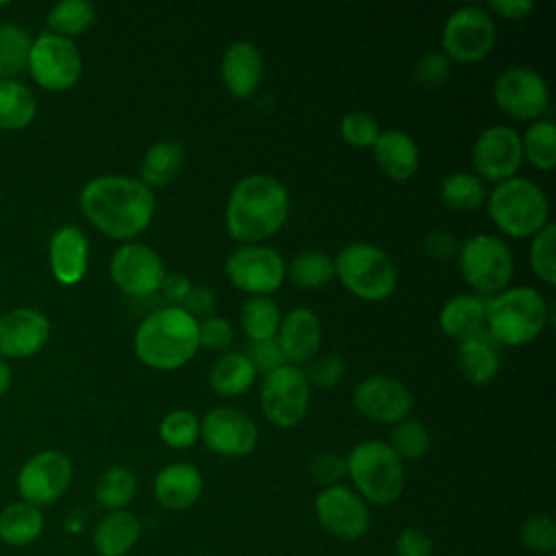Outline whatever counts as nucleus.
I'll return each mask as SVG.
<instances>
[{
  "label": "nucleus",
  "instance_id": "nucleus-1",
  "mask_svg": "<svg viewBox=\"0 0 556 556\" xmlns=\"http://www.w3.org/2000/svg\"><path fill=\"white\" fill-rule=\"evenodd\" d=\"M83 215L102 235L117 241H132L141 235L156 211V198L135 176L104 174L87 180L78 193Z\"/></svg>",
  "mask_w": 556,
  "mask_h": 556
},
{
  "label": "nucleus",
  "instance_id": "nucleus-2",
  "mask_svg": "<svg viewBox=\"0 0 556 556\" xmlns=\"http://www.w3.org/2000/svg\"><path fill=\"white\" fill-rule=\"evenodd\" d=\"M289 208V191L278 178L248 174L228 193L224 211L226 232L241 245L261 243L285 226Z\"/></svg>",
  "mask_w": 556,
  "mask_h": 556
},
{
  "label": "nucleus",
  "instance_id": "nucleus-3",
  "mask_svg": "<svg viewBox=\"0 0 556 556\" xmlns=\"http://www.w3.org/2000/svg\"><path fill=\"white\" fill-rule=\"evenodd\" d=\"M132 348L137 358L150 369H180L200 350L198 319L180 306H163L141 319Z\"/></svg>",
  "mask_w": 556,
  "mask_h": 556
},
{
  "label": "nucleus",
  "instance_id": "nucleus-4",
  "mask_svg": "<svg viewBox=\"0 0 556 556\" xmlns=\"http://www.w3.org/2000/svg\"><path fill=\"white\" fill-rule=\"evenodd\" d=\"M547 324L545 298L528 285L506 287L486 298L484 332L502 345H526L539 339Z\"/></svg>",
  "mask_w": 556,
  "mask_h": 556
},
{
  "label": "nucleus",
  "instance_id": "nucleus-5",
  "mask_svg": "<svg viewBox=\"0 0 556 556\" xmlns=\"http://www.w3.org/2000/svg\"><path fill=\"white\" fill-rule=\"evenodd\" d=\"M486 213L495 228L513 239H532L545 224H549V202L545 191L523 176L497 182L486 195Z\"/></svg>",
  "mask_w": 556,
  "mask_h": 556
},
{
  "label": "nucleus",
  "instance_id": "nucleus-6",
  "mask_svg": "<svg viewBox=\"0 0 556 556\" xmlns=\"http://www.w3.org/2000/svg\"><path fill=\"white\" fill-rule=\"evenodd\" d=\"M345 471L365 502L393 504L404 491V463L384 441L356 443L345 456Z\"/></svg>",
  "mask_w": 556,
  "mask_h": 556
},
{
  "label": "nucleus",
  "instance_id": "nucleus-7",
  "mask_svg": "<svg viewBox=\"0 0 556 556\" xmlns=\"http://www.w3.org/2000/svg\"><path fill=\"white\" fill-rule=\"evenodd\" d=\"M334 278L358 300L382 302L397 287V267L378 245L352 241L334 256Z\"/></svg>",
  "mask_w": 556,
  "mask_h": 556
},
{
  "label": "nucleus",
  "instance_id": "nucleus-8",
  "mask_svg": "<svg viewBox=\"0 0 556 556\" xmlns=\"http://www.w3.org/2000/svg\"><path fill=\"white\" fill-rule=\"evenodd\" d=\"M458 269L463 280L480 298L504 291L515 274V258L508 243L495 235H473L458 243Z\"/></svg>",
  "mask_w": 556,
  "mask_h": 556
},
{
  "label": "nucleus",
  "instance_id": "nucleus-9",
  "mask_svg": "<svg viewBox=\"0 0 556 556\" xmlns=\"http://www.w3.org/2000/svg\"><path fill=\"white\" fill-rule=\"evenodd\" d=\"M26 70L46 91H65L74 87L83 74V54L74 39L46 30L33 37Z\"/></svg>",
  "mask_w": 556,
  "mask_h": 556
},
{
  "label": "nucleus",
  "instance_id": "nucleus-10",
  "mask_svg": "<svg viewBox=\"0 0 556 556\" xmlns=\"http://www.w3.org/2000/svg\"><path fill=\"white\" fill-rule=\"evenodd\" d=\"M497 30L486 9L465 4L450 13L441 33V52L456 63H478L495 46Z\"/></svg>",
  "mask_w": 556,
  "mask_h": 556
},
{
  "label": "nucleus",
  "instance_id": "nucleus-11",
  "mask_svg": "<svg viewBox=\"0 0 556 556\" xmlns=\"http://www.w3.org/2000/svg\"><path fill=\"white\" fill-rule=\"evenodd\" d=\"M287 263L278 250L263 243H245L235 248L224 271L230 285L250 295H271L287 280Z\"/></svg>",
  "mask_w": 556,
  "mask_h": 556
},
{
  "label": "nucleus",
  "instance_id": "nucleus-12",
  "mask_svg": "<svg viewBox=\"0 0 556 556\" xmlns=\"http://www.w3.org/2000/svg\"><path fill=\"white\" fill-rule=\"evenodd\" d=\"M311 404V387L298 365H282L263 378L261 410L276 428L298 426Z\"/></svg>",
  "mask_w": 556,
  "mask_h": 556
},
{
  "label": "nucleus",
  "instance_id": "nucleus-13",
  "mask_svg": "<svg viewBox=\"0 0 556 556\" xmlns=\"http://www.w3.org/2000/svg\"><path fill=\"white\" fill-rule=\"evenodd\" d=\"M493 100L502 113L521 122H536L549 104L545 78L532 67L510 65L493 80Z\"/></svg>",
  "mask_w": 556,
  "mask_h": 556
},
{
  "label": "nucleus",
  "instance_id": "nucleus-14",
  "mask_svg": "<svg viewBox=\"0 0 556 556\" xmlns=\"http://www.w3.org/2000/svg\"><path fill=\"white\" fill-rule=\"evenodd\" d=\"M72 476L74 467L67 454L59 450L35 452L17 471L20 500L37 508L54 504L70 489Z\"/></svg>",
  "mask_w": 556,
  "mask_h": 556
},
{
  "label": "nucleus",
  "instance_id": "nucleus-15",
  "mask_svg": "<svg viewBox=\"0 0 556 556\" xmlns=\"http://www.w3.org/2000/svg\"><path fill=\"white\" fill-rule=\"evenodd\" d=\"M165 274L167 271L159 252L137 241L122 243L109 261V276L113 285L130 298L156 293Z\"/></svg>",
  "mask_w": 556,
  "mask_h": 556
},
{
  "label": "nucleus",
  "instance_id": "nucleus-16",
  "mask_svg": "<svg viewBox=\"0 0 556 556\" xmlns=\"http://www.w3.org/2000/svg\"><path fill=\"white\" fill-rule=\"evenodd\" d=\"M521 163V135L510 126H489L473 139L471 165L482 182H504L517 176Z\"/></svg>",
  "mask_w": 556,
  "mask_h": 556
},
{
  "label": "nucleus",
  "instance_id": "nucleus-17",
  "mask_svg": "<svg viewBox=\"0 0 556 556\" xmlns=\"http://www.w3.org/2000/svg\"><path fill=\"white\" fill-rule=\"evenodd\" d=\"M315 515L326 532L343 541L361 539L371 526L367 502L345 484L324 486L315 495Z\"/></svg>",
  "mask_w": 556,
  "mask_h": 556
},
{
  "label": "nucleus",
  "instance_id": "nucleus-18",
  "mask_svg": "<svg viewBox=\"0 0 556 556\" xmlns=\"http://www.w3.org/2000/svg\"><path fill=\"white\" fill-rule=\"evenodd\" d=\"M352 400L363 417L389 426L408 419L415 402L410 389L400 378L387 374H374L363 378L354 387Z\"/></svg>",
  "mask_w": 556,
  "mask_h": 556
},
{
  "label": "nucleus",
  "instance_id": "nucleus-19",
  "mask_svg": "<svg viewBox=\"0 0 556 556\" xmlns=\"http://www.w3.org/2000/svg\"><path fill=\"white\" fill-rule=\"evenodd\" d=\"M200 439L213 454L237 458L256 447L258 426L239 408L217 406L200 419Z\"/></svg>",
  "mask_w": 556,
  "mask_h": 556
},
{
  "label": "nucleus",
  "instance_id": "nucleus-20",
  "mask_svg": "<svg viewBox=\"0 0 556 556\" xmlns=\"http://www.w3.org/2000/svg\"><path fill=\"white\" fill-rule=\"evenodd\" d=\"M50 339L48 317L33 306H20L0 317V358H30Z\"/></svg>",
  "mask_w": 556,
  "mask_h": 556
},
{
  "label": "nucleus",
  "instance_id": "nucleus-21",
  "mask_svg": "<svg viewBox=\"0 0 556 556\" xmlns=\"http://www.w3.org/2000/svg\"><path fill=\"white\" fill-rule=\"evenodd\" d=\"M276 341L289 365L308 363L321 345V321L308 306H293L280 319Z\"/></svg>",
  "mask_w": 556,
  "mask_h": 556
},
{
  "label": "nucleus",
  "instance_id": "nucleus-22",
  "mask_svg": "<svg viewBox=\"0 0 556 556\" xmlns=\"http://www.w3.org/2000/svg\"><path fill=\"white\" fill-rule=\"evenodd\" d=\"M48 263L54 280L63 287L78 285L89 267V239L78 226H61L52 232Z\"/></svg>",
  "mask_w": 556,
  "mask_h": 556
},
{
  "label": "nucleus",
  "instance_id": "nucleus-23",
  "mask_svg": "<svg viewBox=\"0 0 556 556\" xmlns=\"http://www.w3.org/2000/svg\"><path fill=\"white\" fill-rule=\"evenodd\" d=\"M263 56L250 41H232L219 61V76L230 96L245 100L252 98L263 83Z\"/></svg>",
  "mask_w": 556,
  "mask_h": 556
},
{
  "label": "nucleus",
  "instance_id": "nucleus-24",
  "mask_svg": "<svg viewBox=\"0 0 556 556\" xmlns=\"http://www.w3.org/2000/svg\"><path fill=\"white\" fill-rule=\"evenodd\" d=\"M371 152L378 169L391 180H410L419 169V146L406 130H382L371 146Z\"/></svg>",
  "mask_w": 556,
  "mask_h": 556
},
{
  "label": "nucleus",
  "instance_id": "nucleus-25",
  "mask_svg": "<svg viewBox=\"0 0 556 556\" xmlns=\"http://www.w3.org/2000/svg\"><path fill=\"white\" fill-rule=\"evenodd\" d=\"M202 473L191 463H172L163 467L152 484L156 502L169 510H185L193 506L202 495Z\"/></svg>",
  "mask_w": 556,
  "mask_h": 556
},
{
  "label": "nucleus",
  "instance_id": "nucleus-26",
  "mask_svg": "<svg viewBox=\"0 0 556 556\" xmlns=\"http://www.w3.org/2000/svg\"><path fill=\"white\" fill-rule=\"evenodd\" d=\"M486 298L476 293H458L450 298L439 311V328L458 343L484 332Z\"/></svg>",
  "mask_w": 556,
  "mask_h": 556
},
{
  "label": "nucleus",
  "instance_id": "nucleus-27",
  "mask_svg": "<svg viewBox=\"0 0 556 556\" xmlns=\"http://www.w3.org/2000/svg\"><path fill=\"white\" fill-rule=\"evenodd\" d=\"M456 363L460 376L473 387H486L500 374V350L497 343L486 334H476L458 343Z\"/></svg>",
  "mask_w": 556,
  "mask_h": 556
},
{
  "label": "nucleus",
  "instance_id": "nucleus-28",
  "mask_svg": "<svg viewBox=\"0 0 556 556\" xmlns=\"http://www.w3.org/2000/svg\"><path fill=\"white\" fill-rule=\"evenodd\" d=\"M141 536L139 519L128 510L106 513L93 530V549L98 556H124Z\"/></svg>",
  "mask_w": 556,
  "mask_h": 556
},
{
  "label": "nucleus",
  "instance_id": "nucleus-29",
  "mask_svg": "<svg viewBox=\"0 0 556 556\" xmlns=\"http://www.w3.org/2000/svg\"><path fill=\"white\" fill-rule=\"evenodd\" d=\"M46 519L41 508L28 502H11L0 510V541L9 547H26L43 532Z\"/></svg>",
  "mask_w": 556,
  "mask_h": 556
},
{
  "label": "nucleus",
  "instance_id": "nucleus-30",
  "mask_svg": "<svg viewBox=\"0 0 556 556\" xmlns=\"http://www.w3.org/2000/svg\"><path fill=\"white\" fill-rule=\"evenodd\" d=\"M254 380L256 369L245 352H224L208 371V384L222 397L243 395Z\"/></svg>",
  "mask_w": 556,
  "mask_h": 556
},
{
  "label": "nucleus",
  "instance_id": "nucleus-31",
  "mask_svg": "<svg viewBox=\"0 0 556 556\" xmlns=\"http://www.w3.org/2000/svg\"><path fill=\"white\" fill-rule=\"evenodd\" d=\"M185 165V148L176 141H156L152 143L141 159L139 180L154 189L165 187L178 178Z\"/></svg>",
  "mask_w": 556,
  "mask_h": 556
},
{
  "label": "nucleus",
  "instance_id": "nucleus-32",
  "mask_svg": "<svg viewBox=\"0 0 556 556\" xmlns=\"http://www.w3.org/2000/svg\"><path fill=\"white\" fill-rule=\"evenodd\" d=\"M282 313L271 295H250L239 311V324L250 343L276 339Z\"/></svg>",
  "mask_w": 556,
  "mask_h": 556
},
{
  "label": "nucleus",
  "instance_id": "nucleus-33",
  "mask_svg": "<svg viewBox=\"0 0 556 556\" xmlns=\"http://www.w3.org/2000/svg\"><path fill=\"white\" fill-rule=\"evenodd\" d=\"M37 115V98L20 80H0V130H22Z\"/></svg>",
  "mask_w": 556,
  "mask_h": 556
},
{
  "label": "nucleus",
  "instance_id": "nucleus-34",
  "mask_svg": "<svg viewBox=\"0 0 556 556\" xmlns=\"http://www.w3.org/2000/svg\"><path fill=\"white\" fill-rule=\"evenodd\" d=\"M287 278L302 289H319L334 278V258L321 250H302L287 263Z\"/></svg>",
  "mask_w": 556,
  "mask_h": 556
},
{
  "label": "nucleus",
  "instance_id": "nucleus-35",
  "mask_svg": "<svg viewBox=\"0 0 556 556\" xmlns=\"http://www.w3.org/2000/svg\"><path fill=\"white\" fill-rule=\"evenodd\" d=\"M441 202L454 213H471L486 202L484 182L469 172H454L441 182Z\"/></svg>",
  "mask_w": 556,
  "mask_h": 556
},
{
  "label": "nucleus",
  "instance_id": "nucleus-36",
  "mask_svg": "<svg viewBox=\"0 0 556 556\" xmlns=\"http://www.w3.org/2000/svg\"><path fill=\"white\" fill-rule=\"evenodd\" d=\"M96 22V7L89 0H61L56 2L46 17L48 33H54L65 39H74L91 28Z\"/></svg>",
  "mask_w": 556,
  "mask_h": 556
},
{
  "label": "nucleus",
  "instance_id": "nucleus-37",
  "mask_svg": "<svg viewBox=\"0 0 556 556\" xmlns=\"http://www.w3.org/2000/svg\"><path fill=\"white\" fill-rule=\"evenodd\" d=\"M521 154L541 172H549L556 165V126L552 119L541 117L530 122L521 137Z\"/></svg>",
  "mask_w": 556,
  "mask_h": 556
},
{
  "label": "nucleus",
  "instance_id": "nucleus-38",
  "mask_svg": "<svg viewBox=\"0 0 556 556\" xmlns=\"http://www.w3.org/2000/svg\"><path fill=\"white\" fill-rule=\"evenodd\" d=\"M33 37L20 24H0V80H17L26 70Z\"/></svg>",
  "mask_w": 556,
  "mask_h": 556
},
{
  "label": "nucleus",
  "instance_id": "nucleus-39",
  "mask_svg": "<svg viewBox=\"0 0 556 556\" xmlns=\"http://www.w3.org/2000/svg\"><path fill=\"white\" fill-rule=\"evenodd\" d=\"M137 493V478L128 467L115 465L96 482V500L106 510H126Z\"/></svg>",
  "mask_w": 556,
  "mask_h": 556
},
{
  "label": "nucleus",
  "instance_id": "nucleus-40",
  "mask_svg": "<svg viewBox=\"0 0 556 556\" xmlns=\"http://www.w3.org/2000/svg\"><path fill=\"white\" fill-rule=\"evenodd\" d=\"M159 437L172 450H187L200 439V419L187 408H174L163 415Z\"/></svg>",
  "mask_w": 556,
  "mask_h": 556
},
{
  "label": "nucleus",
  "instance_id": "nucleus-41",
  "mask_svg": "<svg viewBox=\"0 0 556 556\" xmlns=\"http://www.w3.org/2000/svg\"><path fill=\"white\" fill-rule=\"evenodd\" d=\"M391 450L400 456V460H419L430 450V432L417 419H404L391 430Z\"/></svg>",
  "mask_w": 556,
  "mask_h": 556
},
{
  "label": "nucleus",
  "instance_id": "nucleus-42",
  "mask_svg": "<svg viewBox=\"0 0 556 556\" xmlns=\"http://www.w3.org/2000/svg\"><path fill=\"white\" fill-rule=\"evenodd\" d=\"M554 243H556V226L545 224L530 241L528 261L539 280L545 285H556V261H554Z\"/></svg>",
  "mask_w": 556,
  "mask_h": 556
},
{
  "label": "nucleus",
  "instance_id": "nucleus-43",
  "mask_svg": "<svg viewBox=\"0 0 556 556\" xmlns=\"http://www.w3.org/2000/svg\"><path fill=\"white\" fill-rule=\"evenodd\" d=\"M519 536L523 545L541 556H549L556 552V523L545 513H532L523 519Z\"/></svg>",
  "mask_w": 556,
  "mask_h": 556
},
{
  "label": "nucleus",
  "instance_id": "nucleus-44",
  "mask_svg": "<svg viewBox=\"0 0 556 556\" xmlns=\"http://www.w3.org/2000/svg\"><path fill=\"white\" fill-rule=\"evenodd\" d=\"M380 132L378 119L365 111H350L339 122V135L352 148H371Z\"/></svg>",
  "mask_w": 556,
  "mask_h": 556
},
{
  "label": "nucleus",
  "instance_id": "nucleus-45",
  "mask_svg": "<svg viewBox=\"0 0 556 556\" xmlns=\"http://www.w3.org/2000/svg\"><path fill=\"white\" fill-rule=\"evenodd\" d=\"M452 74V61L441 50L424 52L413 67V78L421 89H439Z\"/></svg>",
  "mask_w": 556,
  "mask_h": 556
},
{
  "label": "nucleus",
  "instance_id": "nucleus-46",
  "mask_svg": "<svg viewBox=\"0 0 556 556\" xmlns=\"http://www.w3.org/2000/svg\"><path fill=\"white\" fill-rule=\"evenodd\" d=\"M302 371H304V378H306L308 387L330 389V387L339 384V380L343 378L345 361L334 352H326V354L313 356L308 361L306 369H302Z\"/></svg>",
  "mask_w": 556,
  "mask_h": 556
},
{
  "label": "nucleus",
  "instance_id": "nucleus-47",
  "mask_svg": "<svg viewBox=\"0 0 556 556\" xmlns=\"http://www.w3.org/2000/svg\"><path fill=\"white\" fill-rule=\"evenodd\" d=\"M311 478L324 486L341 484V480L348 476L345 471V458L337 452H319L308 463Z\"/></svg>",
  "mask_w": 556,
  "mask_h": 556
},
{
  "label": "nucleus",
  "instance_id": "nucleus-48",
  "mask_svg": "<svg viewBox=\"0 0 556 556\" xmlns=\"http://www.w3.org/2000/svg\"><path fill=\"white\" fill-rule=\"evenodd\" d=\"M235 339V328L228 319L211 315L198 321V343L206 350H226Z\"/></svg>",
  "mask_w": 556,
  "mask_h": 556
},
{
  "label": "nucleus",
  "instance_id": "nucleus-49",
  "mask_svg": "<svg viewBox=\"0 0 556 556\" xmlns=\"http://www.w3.org/2000/svg\"><path fill=\"white\" fill-rule=\"evenodd\" d=\"M250 363L254 365L256 374H271L274 369L287 365L285 356H282V350L278 345L276 339H267V341H256V343H250V350L245 352Z\"/></svg>",
  "mask_w": 556,
  "mask_h": 556
},
{
  "label": "nucleus",
  "instance_id": "nucleus-50",
  "mask_svg": "<svg viewBox=\"0 0 556 556\" xmlns=\"http://www.w3.org/2000/svg\"><path fill=\"white\" fill-rule=\"evenodd\" d=\"M397 556H432V539L419 528H404L395 536Z\"/></svg>",
  "mask_w": 556,
  "mask_h": 556
},
{
  "label": "nucleus",
  "instance_id": "nucleus-51",
  "mask_svg": "<svg viewBox=\"0 0 556 556\" xmlns=\"http://www.w3.org/2000/svg\"><path fill=\"white\" fill-rule=\"evenodd\" d=\"M424 250L432 261H450L458 252V241L450 230L434 228L424 239Z\"/></svg>",
  "mask_w": 556,
  "mask_h": 556
},
{
  "label": "nucleus",
  "instance_id": "nucleus-52",
  "mask_svg": "<svg viewBox=\"0 0 556 556\" xmlns=\"http://www.w3.org/2000/svg\"><path fill=\"white\" fill-rule=\"evenodd\" d=\"M215 306H217L215 293L208 287H200V285H193L191 291L187 293V298L180 304V308H185L195 319L198 317H211Z\"/></svg>",
  "mask_w": 556,
  "mask_h": 556
},
{
  "label": "nucleus",
  "instance_id": "nucleus-53",
  "mask_svg": "<svg viewBox=\"0 0 556 556\" xmlns=\"http://www.w3.org/2000/svg\"><path fill=\"white\" fill-rule=\"evenodd\" d=\"M191 280L185 276V274H180V271H167L165 274V278H163V282H161V293H163V298L169 302V306H180L182 304V300L187 298V293L191 291Z\"/></svg>",
  "mask_w": 556,
  "mask_h": 556
},
{
  "label": "nucleus",
  "instance_id": "nucleus-54",
  "mask_svg": "<svg viewBox=\"0 0 556 556\" xmlns=\"http://www.w3.org/2000/svg\"><path fill=\"white\" fill-rule=\"evenodd\" d=\"M486 11H493L497 17L519 22L534 11V2L532 0H491L486 2Z\"/></svg>",
  "mask_w": 556,
  "mask_h": 556
},
{
  "label": "nucleus",
  "instance_id": "nucleus-55",
  "mask_svg": "<svg viewBox=\"0 0 556 556\" xmlns=\"http://www.w3.org/2000/svg\"><path fill=\"white\" fill-rule=\"evenodd\" d=\"M11 380H13V371H11L9 363L4 358H0V397L9 391Z\"/></svg>",
  "mask_w": 556,
  "mask_h": 556
},
{
  "label": "nucleus",
  "instance_id": "nucleus-56",
  "mask_svg": "<svg viewBox=\"0 0 556 556\" xmlns=\"http://www.w3.org/2000/svg\"><path fill=\"white\" fill-rule=\"evenodd\" d=\"M549 556H556V554H549Z\"/></svg>",
  "mask_w": 556,
  "mask_h": 556
}]
</instances>
